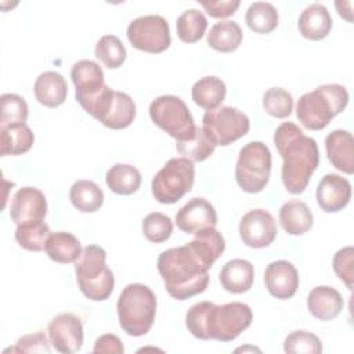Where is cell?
Returning a JSON list of instances; mask_svg holds the SVG:
<instances>
[{
	"mask_svg": "<svg viewBox=\"0 0 354 354\" xmlns=\"http://www.w3.org/2000/svg\"><path fill=\"white\" fill-rule=\"evenodd\" d=\"M271 173V152L261 141H250L239 151L235 180L238 185L249 194L260 192L266 188Z\"/></svg>",
	"mask_w": 354,
	"mask_h": 354,
	"instance_id": "7",
	"label": "cell"
},
{
	"mask_svg": "<svg viewBox=\"0 0 354 354\" xmlns=\"http://www.w3.org/2000/svg\"><path fill=\"white\" fill-rule=\"evenodd\" d=\"M263 106L274 118H286L293 111L292 94L281 87L268 88L263 95Z\"/></svg>",
	"mask_w": 354,
	"mask_h": 354,
	"instance_id": "40",
	"label": "cell"
},
{
	"mask_svg": "<svg viewBox=\"0 0 354 354\" xmlns=\"http://www.w3.org/2000/svg\"><path fill=\"white\" fill-rule=\"evenodd\" d=\"M36 100L47 106L57 108L66 100L68 84L64 76L55 71H46L35 82L33 86Z\"/></svg>",
	"mask_w": 354,
	"mask_h": 354,
	"instance_id": "22",
	"label": "cell"
},
{
	"mask_svg": "<svg viewBox=\"0 0 354 354\" xmlns=\"http://www.w3.org/2000/svg\"><path fill=\"white\" fill-rule=\"evenodd\" d=\"M274 144L283 159L282 183L288 192L301 194L318 167L317 141L292 122H283L274 133Z\"/></svg>",
	"mask_w": 354,
	"mask_h": 354,
	"instance_id": "1",
	"label": "cell"
},
{
	"mask_svg": "<svg viewBox=\"0 0 354 354\" xmlns=\"http://www.w3.org/2000/svg\"><path fill=\"white\" fill-rule=\"evenodd\" d=\"M279 223L289 235H303L313 227V213L304 202L292 199L281 206Z\"/></svg>",
	"mask_w": 354,
	"mask_h": 354,
	"instance_id": "24",
	"label": "cell"
},
{
	"mask_svg": "<svg viewBox=\"0 0 354 354\" xmlns=\"http://www.w3.org/2000/svg\"><path fill=\"white\" fill-rule=\"evenodd\" d=\"M202 129L214 145L227 147L249 131L250 120L236 108L221 106L203 115Z\"/></svg>",
	"mask_w": 354,
	"mask_h": 354,
	"instance_id": "10",
	"label": "cell"
},
{
	"mask_svg": "<svg viewBox=\"0 0 354 354\" xmlns=\"http://www.w3.org/2000/svg\"><path fill=\"white\" fill-rule=\"evenodd\" d=\"M50 343L62 354H72L83 344V325L77 315L62 313L54 317L47 328Z\"/></svg>",
	"mask_w": 354,
	"mask_h": 354,
	"instance_id": "14",
	"label": "cell"
},
{
	"mask_svg": "<svg viewBox=\"0 0 354 354\" xmlns=\"http://www.w3.org/2000/svg\"><path fill=\"white\" fill-rule=\"evenodd\" d=\"M152 122L165 130L176 141H184L194 136V118L185 102L177 95H160L149 105Z\"/></svg>",
	"mask_w": 354,
	"mask_h": 354,
	"instance_id": "9",
	"label": "cell"
},
{
	"mask_svg": "<svg viewBox=\"0 0 354 354\" xmlns=\"http://www.w3.org/2000/svg\"><path fill=\"white\" fill-rule=\"evenodd\" d=\"M35 141V136L25 123L0 127V152L1 156L22 155L28 152Z\"/></svg>",
	"mask_w": 354,
	"mask_h": 354,
	"instance_id": "28",
	"label": "cell"
},
{
	"mask_svg": "<svg viewBox=\"0 0 354 354\" xmlns=\"http://www.w3.org/2000/svg\"><path fill=\"white\" fill-rule=\"evenodd\" d=\"M14 353H50V343L43 332L25 335L17 340L15 347L10 348Z\"/></svg>",
	"mask_w": 354,
	"mask_h": 354,
	"instance_id": "43",
	"label": "cell"
},
{
	"mask_svg": "<svg viewBox=\"0 0 354 354\" xmlns=\"http://www.w3.org/2000/svg\"><path fill=\"white\" fill-rule=\"evenodd\" d=\"M207 19L202 14V11L189 8L184 11L176 22L177 36L184 43H195L198 41L206 32Z\"/></svg>",
	"mask_w": 354,
	"mask_h": 354,
	"instance_id": "36",
	"label": "cell"
},
{
	"mask_svg": "<svg viewBox=\"0 0 354 354\" xmlns=\"http://www.w3.org/2000/svg\"><path fill=\"white\" fill-rule=\"evenodd\" d=\"M344 301L342 295L332 286H315L307 297V308L313 317L321 321L336 318L343 310Z\"/></svg>",
	"mask_w": 354,
	"mask_h": 354,
	"instance_id": "20",
	"label": "cell"
},
{
	"mask_svg": "<svg viewBox=\"0 0 354 354\" xmlns=\"http://www.w3.org/2000/svg\"><path fill=\"white\" fill-rule=\"evenodd\" d=\"M176 224L185 234H196L205 228L216 227L217 213L206 199L192 198L176 213Z\"/></svg>",
	"mask_w": 354,
	"mask_h": 354,
	"instance_id": "16",
	"label": "cell"
},
{
	"mask_svg": "<svg viewBox=\"0 0 354 354\" xmlns=\"http://www.w3.org/2000/svg\"><path fill=\"white\" fill-rule=\"evenodd\" d=\"M126 48L115 35L102 36L95 46V57L109 69H116L126 61Z\"/></svg>",
	"mask_w": 354,
	"mask_h": 354,
	"instance_id": "37",
	"label": "cell"
},
{
	"mask_svg": "<svg viewBox=\"0 0 354 354\" xmlns=\"http://www.w3.org/2000/svg\"><path fill=\"white\" fill-rule=\"evenodd\" d=\"M71 77L76 88V100L86 109L106 87L101 66L90 59H80L73 64Z\"/></svg>",
	"mask_w": 354,
	"mask_h": 354,
	"instance_id": "13",
	"label": "cell"
},
{
	"mask_svg": "<svg viewBox=\"0 0 354 354\" xmlns=\"http://www.w3.org/2000/svg\"><path fill=\"white\" fill-rule=\"evenodd\" d=\"M142 232L148 241L162 243L170 238L173 232V223L166 214L153 212L147 214L142 220Z\"/></svg>",
	"mask_w": 354,
	"mask_h": 354,
	"instance_id": "39",
	"label": "cell"
},
{
	"mask_svg": "<svg viewBox=\"0 0 354 354\" xmlns=\"http://www.w3.org/2000/svg\"><path fill=\"white\" fill-rule=\"evenodd\" d=\"M194 181V162L184 156L173 158L152 178V195L158 202L171 205L191 191Z\"/></svg>",
	"mask_w": 354,
	"mask_h": 354,
	"instance_id": "8",
	"label": "cell"
},
{
	"mask_svg": "<svg viewBox=\"0 0 354 354\" xmlns=\"http://www.w3.org/2000/svg\"><path fill=\"white\" fill-rule=\"evenodd\" d=\"M246 24L254 33L266 35L271 33L278 25V11L271 3L254 1L249 6L246 15Z\"/></svg>",
	"mask_w": 354,
	"mask_h": 354,
	"instance_id": "34",
	"label": "cell"
},
{
	"mask_svg": "<svg viewBox=\"0 0 354 354\" xmlns=\"http://www.w3.org/2000/svg\"><path fill=\"white\" fill-rule=\"evenodd\" d=\"M225 93L224 82L216 76H205L195 82L191 88L194 102L206 111L218 108L225 98Z\"/></svg>",
	"mask_w": 354,
	"mask_h": 354,
	"instance_id": "27",
	"label": "cell"
},
{
	"mask_svg": "<svg viewBox=\"0 0 354 354\" xmlns=\"http://www.w3.org/2000/svg\"><path fill=\"white\" fill-rule=\"evenodd\" d=\"M206 12L213 18H225L235 14L241 1L239 0H218V1H199Z\"/></svg>",
	"mask_w": 354,
	"mask_h": 354,
	"instance_id": "44",
	"label": "cell"
},
{
	"mask_svg": "<svg viewBox=\"0 0 354 354\" xmlns=\"http://www.w3.org/2000/svg\"><path fill=\"white\" fill-rule=\"evenodd\" d=\"M44 250L53 261L68 264L75 263L79 259L82 253V246L79 239L73 234L58 231L53 232L48 236Z\"/></svg>",
	"mask_w": 354,
	"mask_h": 354,
	"instance_id": "25",
	"label": "cell"
},
{
	"mask_svg": "<svg viewBox=\"0 0 354 354\" xmlns=\"http://www.w3.org/2000/svg\"><path fill=\"white\" fill-rule=\"evenodd\" d=\"M242 242L254 249L271 245L277 236V224L272 214L264 209H253L243 214L239 221Z\"/></svg>",
	"mask_w": 354,
	"mask_h": 354,
	"instance_id": "12",
	"label": "cell"
},
{
	"mask_svg": "<svg viewBox=\"0 0 354 354\" xmlns=\"http://www.w3.org/2000/svg\"><path fill=\"white\" fill-rule=\"evenodd\" d=\"M134 118H136V104L131 100V97L123 91L115 90L113 98L100 122L109 129L120 130V129L129 127L133 123Z\"/></svg>",
	"mask_w": 354,
	"mask_h": 354,
	"instance_id": "26",
	"label": "cell"
},
{
	"mask_svg": "<svg viewBox=\"0 0 354 354\" xmlns=\"http://www.w3.org/2000/svg\"><path fill=\"white\" fill-rule=\"evenodd\" d=\"M116 310L120 328L130 336H142L155 321V293L144 283H129L118 299Z\"/></svg>",
	"mask_w": 354,
	"mask_h": 354,
	"instance_id": "5",
	"label": "cell"
},
{
	"mask_svg": "<svg viewBox=\"0 0 354 354\" xmlns=\"http://www.w3.org/2000/svg\"><path fill=\"white\" fill-rule=\"evenodd\" d=\"M69 199L79 212L94 213L104 203V192L94 181L79 180L72 184Z\"/></svg>",
	"mask_w": 354,
	"mask_h": 354,
	"instance_id": "30",
	"label": "cell"
},
{
	"mask_svg": "<svg viewBox=\"0 0 354 354\" xmlns=\"http://www.w3.org/2000/svg\"><path fill=\"white\" fill-rule=\"evenodd\" d=\"M299 32L308 40H322L332 29V17L328 8L319 3L306 7L297 21Z\"/></svg>",
	"mask_w": 354,
	"mask_h": 354,
	"instance_id": "21",
	"label": "cell"
},
{
	"mask_svg": "<svg viewBox=\"0 0 354 354\" xmlns=\"http://www.w3.org/2000/svg\"><path fill=\"white\" fill-rule=\"evenodd\" d=\"M47 213L44 194L35 187H22L11 198L10 217L18 225L33 220H43Z\"/></svg>",
	"mask_w": 354,
	"mask_h": 354,
	"instance_id": "15",
	"label": "cell"
},
{
	"mask_svg": "<svg viewBox=\"0 0 354 354\" xmlns=\"http://www.w3.org/2000/svg\"><path fill=\"white\" fill-rule=\"evenodd\" d=\"M348 104V91L342 84H322L297 100L296 116L308 130H322Z\"/></svg>",
	"mask_w": 354,
	"mask_h": 354,
	"instance_id": "4",
	"label": "cell"
},
{
	"mask_svg": "<svg viewBox=\"0 0 354 354\" xmlns=\"http://www.w3.org/2000/svg\"><path fill=\"white\" fill-rule=\"evenodd\" d=\"M333 270L336 275L346 283L351 290L354 286V249L353 246H346L336 252L333 257Z\"/></svg>",
	"mask_w": 354,
	"mask_h": 354,
	"instance_id": "42",
	"label": "cell"
},
{
	"mask_svg": "<svg viewBox=\"0 0 354 354\" xmlns=\"http://www.w3.org/2000/svg\"><path fill=\"white\" fill-rule=\"evenodd\" d=\"M242 41V29L234 21H220L210 28L207 44L220 53L235 51Z\"/></svg>",
	"mask_w": 354,
	"mask_h": 354,
	"instance_id": "32",
	"label": "cell"
},
{
	"mask_svg": "<svg viewBox=\"0 0 354 354\" xmlns=\"http://www.w3.org/2000/svg\"><path fill=\"white\" fill-rule=\"evenodd\" d=\"M156 266L167 293L177 300L199 295L209 285V267L189 243L162 252Z\"/></svg>",
	"mask_w": 354,
	"mask_h": 354,
	"instance_id": "3",
	"label": "cell"
},
{
	"mask_svg": "<svg viewBox=\"0 0 354 354\" xmlns=\"http://www.w3.org/2000/svg\"><path fill=\"white\" fill-rule=\"evenodd\" d=\"M252 319V310L245 303L217 306L212 301H198L187 311L185 325L196 339L232 342L250 326Z\"/></svg>",
	"mask_w": 354,
	"mask_h": 354,
	"instance_id": "2",
	"label": "cell"
},
{
	"mask_svg": "<svg viewBox=\"0 0 354 354\" xmlns=\"http://www.w3.org/2000/svg\"><path fill=\"white\" fill-rule=\"evenodd\" d=\"M325 149L332 166L343 173H354V140L347 130H335L325 138Z\"/></svg>",
	"mask_w": 354,
	"mask_h": 354,
	"instance_id": "19",
	"label": "cell"
},
{
	"mask_svg": "<svg viewBox=\"0 0 354 354\" xmlns=\"http://www.w3.org/2000/svg\"><path fill=\"white\" fill-rule=\"evenodd\" d=\"M189 245L209 268L214 264V261L223 254L225 249V241L214 227L205 228L196 232L195 238L189 242Z\"/></svg>",
	"mask_w": 354,
	"mask_h": 354,
	"instance_id": "31",
	"label": "cell"
},
{
	"mask_svg": "<svg viewBox=\"0 0 354 354\" xmlns=\"http://www.w3.org/2000/svg\"><path fill=\"white\" fill-rule=\"evenodd\" d=\"M283 350L289 354H319L322 351V344L314 333L307 330H295L286 336Z\"/></svg>",
	"mask_w": 354,
	"mask_h": 354,
	"instance_id": "41",
	"label": "cell"
},
{
	"mask_svg": "<svg viewBox=\"0 0 354 354\" xmlns=\"http://www.w3.org/2000/svg\"><path fill=\"white\" fill-rule=\"evenodd\" d=\"M94 353H112V354H123L124 347L120 339L116 335L106 333L100 336L93 347Z\"/></svg>",
	"mask_w": 354,
	"mask_h": 354,
	"instance_id": "45",
	"label": "cell"
},
{
	"mask_svg": "<svg viewBox=\"0 0 354 354\" xmlns=\"http://www.w3.org/2000/svg\"><path fill=\"white\" fill-rule=\"evenodd\" d=\"M14 235L17 243L25 250L40 252L44 249L46 242L51 235V231L43 220H33L18 224Z\"/></svg>",
	"mask_w": 354,
	"mask_h": 354,
	"instance_id": "33",
	"label": "cell"
},
{
	"mask_svg": "<svg viewBox=\"0 0 354 354\" xmlns=\"http://www.w3.org/2000/svg\"><path fill=\"white\" fill-rule=\"evenodd\" d=\"M106 185L118 195H131L141 185V173L127 163L113 165L105 176Z\"/></svg>",
	"mask_w": 354,
	"mask_h": 354,
	"instance_id": "29",
	"label": "cell"
},
{
	"mask_svg": "<svg viewBox=\"0 0 354 354\" xmlns=\"http://www.w3.org/2000/svg\"><path fill=\"white\" fill-rule=\"evenodd\" d=\"M1 118L0 127L22 124L28 119V104L18 94L6 93L0 97Z\"/></svg>",
	"mask_w": 354,
	"mask_h": 354,
	"instance_id": "38",
	"label": "cell"
},
{
	"mask_svg": "<svg viewBox=\"0 0 354 354\" xmlns=\"http://www.w3.org/2000/svg\"><path fill=\"white\" fill-rule=\"evenodd\" d=\"M176 148L184 158L192 162H203L214 152L216 145L202 127L195 126L194 136L184 141H176Z\"/></svg>",
	"mask_w": 354,
	"mask_h": 354,
	"instance_id": "35",
	"label": "cell"
},
{
	"mask_svg": "<svg viewBox=\"0 0 354 354\" xmlns=\"http://www.w3.org/2000/svg\"><path fill=\"white\" fill-rule=\"evenodd\" d=\"M317 202L324 212L343 210L351 198V184L339 174H325L317 187Z\"/></svg>",
	"mask_w": 354,
	"mask_h": 354,
	"instance_id": "17",
	"label": "cell"
},
{
	"mask_svg": "<svg viewBox=\"0 0 354 354\" xmlns=\"http://www.w3.org/2000/svg\"><path fill=\"white\" fill-rule=\"evenodd\" d=\"M218 278L227 292L245 293L253 285L254 268L253 264L245 259H232L223 266Z\"/></svg>",
	"mask_w": 354,
	"mask_h": 354,
	"instance_id": "23",
	"label": "cell"
},
{
	"mask_svg": "<svg viewBox=\"0 0 354 354\" xmlns=\"http://www.w3.org/2000/svg\"><path fill=\"white\" fill-rule=\"evenodd\" d=\"M75 272L79 289L87 299L102 301L113 292L115 277L106 266V252L98 245L82 249L75 261Z\"/></svg>",
	"mask_w": 354,
	"mask_h": 354,
	"instance_id": "6",
	"label": "cell"
},
{
	"mask_svg": "<svg viewBox=\"0 0 354 354\" xmlns=\"http://www.w3.org/2000/svg\"><path fill=\"white\" fill-rule=\"evenodd\" d=\"M126 33L134 48L151 54L167 50L171 43L167 21L156 14L136 18L129 24Z\"/></svg>",
	"mask_w": 354,
	"mask_h": 354,
	"instance_id": "11",
	"label": "cell"
},
{
	"mask_svg": "<svg viewBox=\"0 0 354 354\" xmlns=\"http://www.w3.org/2000/svg\"><path fill=\"white\" fill-rule=\"evenodd\" d=\"M264 282L271 296L285 300L296 293L299 288V274L290 261L277 260L267 266Z\"/></svg>",
	"mask_w": 354,
	"mask_h": 354,
	"instance_id": "18",
	"label": "cell"
}]
</instances>
